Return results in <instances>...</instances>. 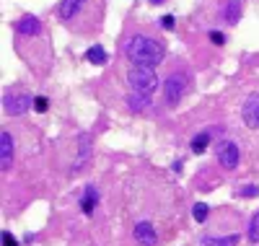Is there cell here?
Returning <instances> with one entry per match:
<instances>
[{"label":"cell","instance_id":"obj_1","mask_svg":"<svg viewBox=\"0 0 259 246\" xmlns=\"http://www.w3.org/2000/svg\"><path fill=\"white\" fill-rule=\"evenodd\" d=\"M124 52H127V60L133 62L135 68H156V65H161L163 57H166L163 44L150 39V36H143V34L130 36V42L124 44Z\"/></svg>","mask_w":259,"mask_h":246},{"label":"cell","instance_id":"obj_2","mask_svg":"<svg viewBox=\"0 0 259 246\" xmlns=\"http://www.w3.org/2000/svg\"><path fill=\"white\" fill-rule=\"evenodd\" d=\"M127 83L133 86L135 94L150 96L156 91V86H158V75H156L153 68H135V65H133V70L127 73Z\"/></svg>","mask_w":259,"mask_h":246},{"label":"cell","instance_id":"obj_3","mask_svg":"<svg viewBox=\"0 0 259 246\" xmlns=\"http://www.w3.org/2000/svg\"><path fill=\"white\" fill-rule=\"evenodd\" d=\"M187 88H189V78L184 73H171L163 83V94H166V104L168 106H177L184 94H187Z\"/></svg>","mask_w":259,"mask_h":246},{"label":"cell","instance_id":"obj_4","mask_svg":"<svg viewBox=\"0 0 259 246\" xmlns=\"http://www.w3.org/2000/svg\"><path fill=\"white\" fill-rule=\"evenodd\" d=\"M31 106H34V96H29L26 91H8L6 99H3V109H6V114H11V117L26 114Z\"/></svg>","mask_w":259,"mask_h":246},{"label":"cell","instance_id":"obj_5","mask_svg":"<svg viewBox=\"0 0 259 246\" xmlns=\"http://www.w3.org/2000/svg\"><path fill=\"white\" fill-rule=\"evenodd\" d=\"M239 161H241V153H239V145H236L233 140H223V143L218 145V163H221L223 169L233 171L236 166H239Z\"/></svg>","mask_w":259,"mask_h":246},{"label":"cell","instance_id":"obj_6","mask_svg":"<svg viewBox=\"0 0 259 246\" xmlns=\"http://www.w3.org/2000/svg\"><path fill=\"white\" fill-rule=\"evenodd\" d=\"M241 119L249 130H256L259 127V94H251L244 106H241Z\"/></svg>","mask_w":259,"mask_h":246},{"label":"cell","instance_id":"obj_7","mask_svg":"<svg viewBox=\"0 0 259 246\" xmlns=\"http://www.w3.org/2000/svg\"><path fill=\"white\" fill-rule=\"evenodd\" d=\"M133 236H135V241H138L140 246H156V241H158V233H156V228H153V223H148V220L135 223Z\"/></svg>","mask_w":259,"mask_h":246},{"label":"cell","instance_id":"obj_8","mask_svg":"<svg viewBox=\"0 0 259 246\" xmlns=\"http://www.w3.org/2000/svg\"><path fill=\"white\" fill-rule=\"evenodd\" d=\"M13 166V138L11 132H0V169L8 171Z\"/></svg>","mask_w":259,"mask_h":246},{"label":"cell","instance_id":"obj_9","mask_svg":"<svg viewBox=\"0 0 259 246\" xmlns=\"http://www.w3.org/2000/svg\"><path fill=\"white\" fill-rule=\"evenodd\" d=\"M16 34L18 36H39L41 34V21L36 16H24L16 24Z\"/></svg>","mask_w":259,"mask_h":246},{"label":"cell","instance_id":"obj_10","mask_svg":"<svg viewBox=\"0 0 259 246\" xmlns=\"http://www.w3.org/2000/svg\"><path fill=\"white\" fill-rule=\"evenodd\" d=\"M89 161H91V135H80L78 138V158H75L73 171H80Z\"/></svg>","mask_w":259,"mask_h":246},{"label":"cell","instance_id":"obj_11","mask_svg":"<svg viewBox=\"0 0 259 246\" xmlns=\"http://www.w3.org/2000/svg\"><path fill=\"white\" fill-rule=\"evenodd\" d=\"M85 0H62L60 3V21H73L78 16V11L83 8Z\"/></svg>","mask_w":259,"mask_h":246},{"label":"cell","instance_id":"obj_12","mask_svg":"<svg viewBox=\"0 0 259 246\" xmlns=\"http://www.w3.org/2000/svg\"><path fill=\"white\" fill-rule=\"evenodd\" d=\"M96 202H99V189L89 184V187H85V192H83V197H80V210L85 215H91L94 208H96Z\"/></svg>","mask_w":259,"mask_h":246},{"label":"cell","instance_id":"obj_13","mask_svg":"<svg viewBox=\"0 0 259 246\" xmlns=\"http://www.w3.org/2000/svg\"><path fill=\"white\" fill-rule=\"evenodd\" d=\"M241 18V0H228V3L223 6V21H228V24H239Z\"/></svg>","mask_w":259,"mask_h":246},{"label":"cell","instance_id":"obj_14","mask_svg":"<svg viewBox=\"0 0 259 246\" xmlns=\"http://www.w3.org/2000/svg\"><path fill=\"white\" fill-rule=\"evenodd\" d=\"M85 60H89L91 65H106L109 55H106V50L101 47V44H94V47H89V50H85Z\"/></svg>","mask_w":259,"mask_h":246},{"label":"cell","instance_id":"obj_15","mask_svg":"<svg viewBox=\"0 0 259 246\" xmlns=\"http://www.w3.org/2000/svg\"><path fill=\"white\" fill-rule=\"evenodd\" d=\"M239 241H241V236H236V233H231V236H221V238L205 236V238H202V246H236Z\"/></svg>","mask_w":259,"mask_h":246},{"label":"cell","instance_id":"obj_16","mask_svg":"<svg viewBox=\"0 0 259 246\" xmlns=\"http://www.w3.org/2000/svg\"><path fill=\"white\" fill-rule=\"evenodd\" d=\"M127 106L133 109V111H140V109L150 106V99H148L145 94H130V96H127Z\"/></svg>","mask_w":259,"mask_h":246},{"label":"cell","instance_id":"obj_17","mask_svg":"<svg viewBox=\"0 0 259 246\" xmlns=\"http://www.w3.org/2000/svg\"><path fill=\"white\" fill-rule=\"evenodd\" d=\"M207 145H210V132H200V135L192 140V153H197V155H200V153L207 150Z\"/></svg>","mask_w":259,"mask_h":246},{"label":"cell","instance_id":"obj_18","mask_svg":"<svg viewBox=\"0 0 259 246\" xmlns=\"http://www.w3.org/2000/svg\"><path fill=\"white\" fill-rule=\"evenodd\" d=\"M246 236H249L251 243L259 241V210H256V213L251 215V220H249V231H246Z\"/></svg>","mask_w":259,"mask_h":246},{"label":"cell","instance_id":"obj_19","mask_svg":"<svg viewBox=\"0 0 259 246\" xmlns=\"http://www.w3.org/2000/svg\"><path fill=\"white\" fill-rule=\"evenodd\" d=\"M192 215H194V220H197V223H205L207 215H210V208L205 202H197V205L192 208Z\"/></svg>","mask_w":259,"mask_h":246},{"label":"cell","instance_id":"obj_20","mask_svg":"<svg viewBox=\"0 0 259 246\" xmlns=\"http://www.w3.org/2000/svg\"><path fill=\"white\" fill-rule=\"evenodd\" d=\"M47 106H50V101H47V96H34V109L39 111H47Z\"/></svg>","mask_w":259,"mask_h":246},{"label":"cell","instance_id":"obj_21","mask_svg":"<svg viewBox=\"0 0 259 246\" xmlns=\"http://www.w3.org/2000/svg\"><path fill=\"white\" fill-rule=\"evenodd\" d=\"M210 42L218 44V47H223V44H226V34L223 31H210Z\"/></svg>","mask_w":259,"mask_h":246},{"label":"cell","instance_id":"obj_22","mask_svg":"<svg viewBox=\"0 0 259 246\" xmlns=\"http://www.w3.org/2000/svg\"><path fill=\"white\" fill-rule=\"evenodd\" d=\"M239 194H241V197H256V194H259V187H254V184H251V187H241Z\"/></svg>","mask_w":259,"mask_h":246},{"label":"cell","instance_id":"obj_23","mask_svg":"<svg viewBox=\"0 0 259 246\" xmlns=\"http://www.w3.org/2000/svg\"><path fill=\"white\" fill-rule=\"evenodd\" d=\"M3 246H18V241L13 238L11 231H3Z\"/></svg>","mask_w":259,"mask_h":246},{"label":"cell","instance_id":"obj_24","mask_svg":"<svg viewBox=\"0 0 259 246\" xmlns=\"http://www.w3.org/2000/svg\"><path fill=\"white\" fill-rule=\"evenodd\" d=\"M161 26L163 29H174V16H163L161 18Z\"/></svg>","mask_w":259,"mask_h":246},{"label":"cell","instance_id":"obj_25","mask_svg":"<svg viewBox=\"0 0 259 246\" xmlns=\"http://www.w3.org/2000/svg\"><path fill=\"white\" fill-rule=\"evenodd\" d=\"M150 3H153V6H161V3H163V0H150Z\"/></svg>","mask_w":259,"mask_h":246}]
</instances>
